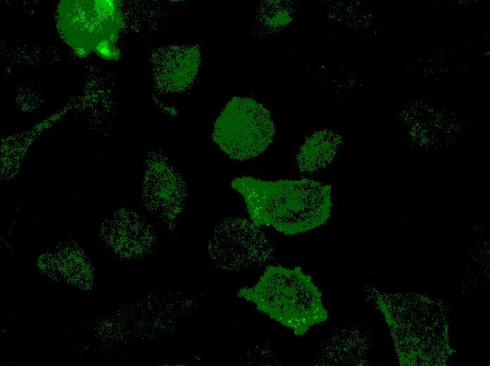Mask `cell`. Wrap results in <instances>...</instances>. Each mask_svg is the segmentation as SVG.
<instances>
[{
  "instance_id": "cell-1",
  "label": "cell",
  "mask_w": 490,
  "mask_h": 366,
  "mask_svg": "<svg viewBox=\"0 0 490 366\" xmlns=\"http://www.w3.org/2000/svg\"><path fill=\"white\" fill-rule=\"evenodd\" d=\"M231 187L243 197L251 220L287 235L320 227L331 214V187L309 179L265 181L234 178Z\"/></svg>"
},
{
  "instance_id": "cell-2",
  "label": "cell",
  "mask_w": 490,
  "mask_h": 366,
  "mask_svg": "<svg viewBox=\"0 0 490 366\" xmlns=\"http://www.w3.org/2000/svg\"><path fill=\"white\" fill-rule=\"evenodd\" d=\"M238 296L296 336L328 317L322 293L301 267L270 265L253 286L239 289Z\"/></svg>"
},
{
  "instance_id": "cell-3",
  "label": "cell",
  "mask_w": 490,
  "mask_h": 366,
  "mask_svg": "<svg viewBox=\"0 0 490 366\" xmlns=\"http://www.w3.org/2000/svg\"><path fill=\"white\" fill-rule=\"evenodd\" d=\"M275 128L268 110L247 97H234L214 124L213 140L231 159L246 160L267 149Z\"/></svg>"
},
{
  "instance_id": "cell-4",
  "label": "cell",
  "mask_w": 490,
  "mask_h": 366,
  "mask_svg": "<svg viewBox=\"0 0 490 366\" xmlns=\"http://www.w3.org/2000/svg\"><path fill=\"white\" fill-rule=\"evenodd\" d=\"M208 251L222 269L239 270L265 263L270 258L272 247L259 226L251 220L231 217L215 228Z\"/></svg>"
},
{
  "instance_id": "cell-5",
  "label": "cell",
  "mask_w": 490,
  "mask_h": 366,
  "mask_svg": "<svg viewBox=\"0 0 490 366\" xmlns=\"http://www.w3.org/2000/svg\"><path fill=\"white\" fill-rule=\"evenodd\" d=\"M187 194L182 175L165 157L159 155L149 160L143 182V201L172 232L184 208Z\"/></svg>"
},
{
  "instance_id": "cell-6",
  "label": "cell",
  "mask_w": 490,
  "mask_h": 366,
  "mask_svg": "<svg viewBox=\"0 0 490 366\" xmlns=\"http://www.w3.org/2000/svg\"><path fill=\"white\" fill-rule=\"evenodd\" d=\"M164 61V87L169 92H180L196 77L200 63L199 50L196 46H172L168 49Z\"/></svg>"
},
{
  "instance_id": "cell-7",
  "label": "cell",
  "mask_w": 490,
  "mask_h": 366,
  "mask_svg": "<svg viewBox=\"0 0 490 366\" xmlns=\"http://www.w3.org/2000/svg\"><path fill=\"white\" fill-rule=\"evenodd\" d=\"M115 223V246L127 255H138L150 248L154 239L149 226L135 213L120 211Z\"/></svg>"
},
{
  "instance_id": "cell-8",
  "label": "cell",
  "mask_w": 490,
  "mask_h": 366,
  "mask_svg": "<svg viewBox=\"0 0 490 366\" xmlns=\"http://www.w3.org/2000/svg\"><path fill=\"white\" fill-rule=\"evenodd\" d=\"M338 145V138L327 130L315 132L301 147L296 164L302 172H315L332 160Z\"/></svg>"
}]
</instances>
